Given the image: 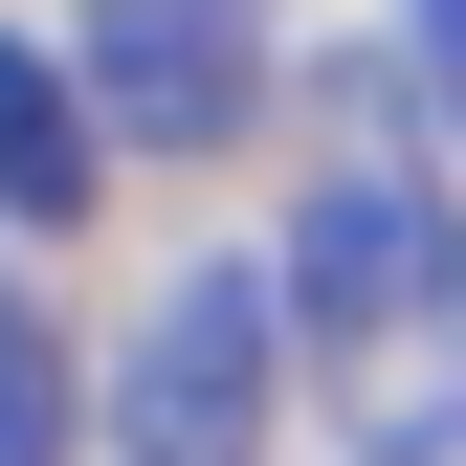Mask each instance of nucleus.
Returning a JSON list of instances; mask_svg holds the SVG:
<instances>
[{"instance_id": "nucleus-2", "label": "nucleus", "mask_w": 466, "mask_h": 466, "mask_svg": "<svg viewBox=\"0 0 466 466\" xmlns=\"http://www.w3.org/2000/svg\"><path fill=\"white\" fill-rule=\"evenodd\" d=\"M267 356H289V289L267 267L156 289L134 378H111V466H267Z\"/></svg>"}, {"instance_id": "nucleus-5", "label": "nucleus", "mask_w": 466, "mask_h": 466, "mask_svg": "<svg viewBox=\"0 0 466 466\" xmlns=\"http://www.w3.org/2000/svg\"><path fill=\"white\" fill-rule=\"evenodd\" d=\"M0 466H67V356H45L23 289H0Z\"/></svg>"}, {"instance_id": "nucleus-4", "label": "nucleus", "mask_w": 466, "mask_h": 466, "mask_svg": "<svg viewBox=\"0 0 466 466\" xmlns=\"http://www.w3.org/2000/svg\"><path fill=\"white\" fill-rule=\"evenodd\" d=\"M89 178H111V111H89V67H45V45L0 23V222H89Z\"/></svg>"}, {"instance_id": "nucleus-6", "label": "nucleus", "mask_w": 466, "mask_h": 466, "mask_svg": "<svg viewBox=\"0 0 466 466\" xmlns=\"http://www.w3.org/2000/svg\"><path fill=\"white\" fill-rule=\"evenodd\" d=\"M422 89H444V134H466V0H422Z\"/></svg>"}, {"instance_id": "nucleus-1", "label": "nucleus", "mask_w": 466, "mask_h": 466, "mask_svg": "<svg viewBox=\"0 0 466 466\" xmlns=\"http://www.w3.org/2000/svg\"><path fill=\"white\" fill-rule=\"evenodd\" d=\"M289 311H311L333 333V356H466V222L422 200V178H378V156H356V178H311V222H289Z\"/></svg>"}, {"instance_id": "nucleus-3", "label": "nucleus", "mask_w": 466, "mask_h": 466, "mask_svg": "<svg viewBox=\"0 0 466 466\" xmlns=\"http://www.w3.org/2000/svg\"><path fill=\"white\" fill-rule=\"evenodd\" d=\"M67 67L134 156H222L267 111V0H67Z\"/></svg>"}]
</instances>
